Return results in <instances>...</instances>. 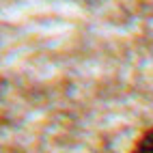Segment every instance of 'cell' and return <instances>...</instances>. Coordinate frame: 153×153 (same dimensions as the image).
I'll list each match as a JSON object with an SVG mask.
<instances>
[{"instance_id":"cell-1","label":"cell","mask_w":153,"mask_h":153,"mask_svg":"<svg viewBox=\"0 0 153 153\" xmlns=\"http://www.w3.org/2000/svg\"><path fill=\"white\" fill-rule=\"evenodd\" d=\"M134 153H153V127H149L142 134L134 147Z\"/></svg>"}]
</instances>
